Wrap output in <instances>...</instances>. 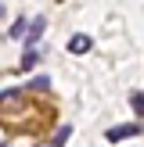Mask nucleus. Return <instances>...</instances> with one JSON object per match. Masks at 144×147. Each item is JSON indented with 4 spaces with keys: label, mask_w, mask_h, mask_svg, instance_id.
Wrapping results in <instances>:
<instances>
[{
    "label": "nucleus",
    "mask_w": 144,
    "mask_h": 147,
    "mask_svg": "<svg viewBox=\"0 0 144 147\" xmlns=\"http://www.w3.org/2000/svg\"><path fill=\"white\" fill-rule=\"evenodd\" d=\"M22 29H25V18H14V25H11V36H22Z\"/></svg>",
    "instance_id": "6e6552de"
},
{
    "label": "nucleus",
    "mask_w": 144,
    "mask_h": 147,
    "mask_svg": "<svg viewBox=\"0 0 144 147\" xmlns=\"http://www.w3.org/2000/svg\"><path fill=\"white\" fill-rule=\"evenodd\" d=\"M69 136H72V126H61V129L54 133V144H50V147H65V140H69Z\"/></svg>",
    "instance_id": "20e7f679"
},
{
    "label": "nucleus",
    "mask_w": 144,
    "mask_h": 147,
    "mask_svg": "<svg viewBox=\"0 0 144 147\" xmlns=\"http://www.w3.org/2000/svg\"><path fill=\"white\" fill-rule=\"evenodd\" d=\"M36 61H40V54H36V50H25V57H22V72L36 68Z\"/></svg>",
    "instance_id": "39448f33"
},
{
    "label": "nucleus",
    "mask_w": 144,
    "mask_h": 147,
    "mask_svg": "<svg viewBox=\"0 0 144 147\" xmlns=\"http://www.w3.org/2000/svg\"><path fill=\"white\" fill-rule=\"evenodd\" d=\"M90 47H94L90 36H72V40H69V50H72V54H86Z\"/></svg>",
    "instance_id": "7ed1b4c3"
},
{
    "label": "nucleus",
    "mask_w": 144,
    "mask_h": 147,
    "mask_svg": "<svg viewBox=\"0 0 144 147\" xmlns=\"http://www.w3.org/2000/svg\"><path fill=\"white\" fill-rule=\"evenodd\" d=\"M130 104H133V111H137V119H144V93H137V97L130 100Z\"/></svg>",
    "instance_id": "0eeeda50"
},
{
    "label": "nucleus",
    "mask_w": 144,
    "mask_h": 147,
    "mask_svg": "<svg viewBox=\"0 0 144 147\" xmlns=\"http://www.w3.org/2000/svg\"><path fill=\"white\" fill-rule=\"evenodd\" d=\"M141 133V126H115V129H108V140H126V136H137Z\"/></svg>",
    "instance_id": "f03ea898"
},
{
    "label": "nucleus",
    "mask_w": 144,
    "mask_h": 147,
    "mask_svg": "<svg viewBox=\"0 0 144 147\" xmlns=\"http://www.w3.org/2000/svg\"><path fill=\"white\" fill-rule=\"evenodd\" d=\"M43 29H47V18H43V14L33 18V25H29V32H25V47H29V50H33V43L43 36Z\"/></svg>",
    "instance_id": "f257e3e1"
},
{
    "label": "nucleus",
    "mask_w": 144,
    "mask_h": 147,
    "mask_svg": "<svg viewBox=\"0 0 144 147\" xmlns=\"http://www.w3.org/2000/svg\"><path fill=\"white\" fill-rule=\"evenodd\" d=\"M47 86H50V79H47V76H36L33 83H29V90H36V93H43V90H47Z\"/></svg>",
    "instance_id": "423d86ee"
}]
</instances>
